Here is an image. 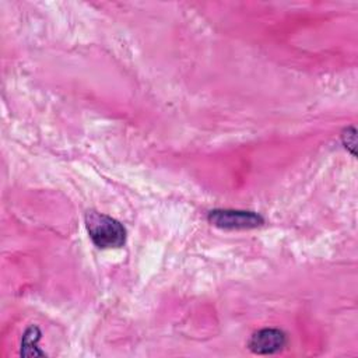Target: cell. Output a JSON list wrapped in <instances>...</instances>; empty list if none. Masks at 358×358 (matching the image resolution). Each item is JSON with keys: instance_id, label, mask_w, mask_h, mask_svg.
I'll return each instance as SVG.
<instances>
[{"instance_id": "obj_1", "label": "cell", "mask_w": 358, "mask_h": 358, "mask_svg": "<svg viewBox=\"0 0 358 358\" xmlns=\"http://www.w3.org/2000/svg\"><path fill=\"white\" fill-rule=\"evenodd\" d=\"M85 225L91 241L101 249L120 248L126 241V231L123 225L105 214L88 211L85 214Z\"/></svg>"}, {"instance_id": "obj_2", "label": "cell", "mask_w": 358, "mask_h": 358, "mask_svg": "<svg viewBox=\"0 0 358 358\" xmlns=\"http://www.w3.org/2000/svg\"><path fill=\"white\" fill-rule=\"evenodd\" d=\"M211 224L225 229H243L255 228L263 224V218L249 211H234V210H214L208 214Z\"/></svg>"}, {"instance_id": "obj_3", "label": "cell", "mask_w": 358, "mask_h": 358, "mask_svg": "<svg viewBox=\"0 0 358 358\" xmlns=\"http://www.w3.org/2000/svg\"><path fill=\"white\" fill-rule=\"evenodd\" d=\"M285 343L287 338L281 330L262 329L250 337L248 347L255 354H274L282 350Z\"/></svg>"}, {"instance_id": "obj_4", "label": "cell", "mask_w": 358, "mask_h": 358, "mask_svg": "<svg viewBox=\"0 0 358 358\" xmlns=\"http://www.w3.org/2000/svg\"><path fill=\"white\" fill-rule=\"evenodd\" d=\"M39 340V331L36 327H31L25 334H24V338H22V350H21V354L27 351V348H36V341Z\"/></svg>"}]
</instances>
